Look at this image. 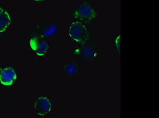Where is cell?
Returning a JSON list of instances; mask_svg holds the SVG:
<instances>
[{
  "mask_svg": "<svg viewBox=\"0 0 159 118\" xmlns=\"http://www.w3.org/2000/svg\"><path fill=\"white\" fill-rule=\"evenodd\" d=\"M68 35L73 41L80 45L86 44L91 39V33L85 24L79 21L70 24Z\"/></svg>",
  "mask_w": 159,
  "mask_h": 118,
  "instance_id": "1",
  "label": "cell"
},
{
  "mask_svg": "<svg viewBox=\"0 0 159 118\" xmlns=\"http://www.w3.org/2000/svg\"><path fill=\"white\" fill-rule=\"evenodd\" d=\"M73 15L76 21L84 24H90L98 15L91 4L87 1L80 4L78 9L73 11Z\"/></svg>",
  "mask_w": 159,
  "mask_h": 118,
  "instance_id": "2",
  "label": "cell"
},
{
  "mask_svg": "<svg viewBox=\"0 0 159 118\" xmlns=\"http://www.w3.org/2000/svg\"><path fill=\"white\" fill-rule=\"evenodd\" d=\"M29 46L39 56H44L49 49V45L45 37L39 35H34L29 40Z\"/></svg>",
  "mask_w": 159,
  "mask_h": 118,
  "instance_id": "3",
  "label": "cell"
},
{
  "mask_svg": "<svg viewBox=\"0 0 159 118\" xmlns=\"http://www.w3.org/2000/svg\"><path fill=\"white\" fill-rule=\"evenodd\" d=\"M34 108L36 112L37 116H46L52 111V104L51 100L47 96H40L35 101Z\"/></svg>",
  "mask_w": 159,
  "mask_h": 118,
  "instance_id": "4",
  "label": "cell"
},
{
  "mask_svg": "<svg viewBox=\"0 0 159 118\" xmlns=\"http://www.w3.org/2000/svg\"><path fill=\"white\" fill-rule=\"evenodd\" d=\"M38 34L44 37H52L55 36L57 31V24L49 23L47 21H41L36 26Z\"/></svg>",
  "mask_w": 159,
  "mask_h": 118,
  "instance_id": "5",
  "label": "cell"
},
{
  "mask_svg": "<svg viewBox=\"0 0 159 118\" xmlns=\"http://www.w3.org/2000/svg\"><path fill=\"white\" fill-rule=\"evenodd\" d=\"M74 54L87 59H93L97 58L98 54L96 49L92 45L87 44L80 45L79 47L74 50Z\"/></svg>",
  "mask_w": 159,
  "mask_h": 118,
  "instance_id": "6",
  "label": "cell"
},
{
  "mask_svg": "<svg viewBox=\"0 0 159 118\" xmlns=\"http://www.w3.org/2000/svg\"><path fill=\"white\" fill-rule=\"evenodd\" d=\"M16 79V73L12 67H6L0 71V82L3 85H11Z\"/></svg>",
  "mask_w": 159,
  "mask_h": 118,
  "instance_id": "7",
  "label": "cell"
},
{
  "mask_svg": "<svg viewBox=\"0 0 159 118\" xmlns=\"http://www.w3.org/2000/svg\"><path fill=\"white\" fill-rule=\"evenodd\" d=\"M11 15L9 12L0 6V33H3L11 24Z\"/></svg>",
  "mask_w": 159,
  "mask_h": 118,
  "instance_id": "8",
  "label": "cell"
},
{
  "mask_svg": "<svg viewBox=\"0 0 159 118\" xmlns=\"http://www.w3.org/2000/svg\"><path fill=\"white\" fill-rule=\"evenodd\" d=\"M65 72L69 75H75L79 72V66L75 62H69L65 66Z\"/></svg>",
  "mask_w": 159,
  "mask_h": 118,
  "instance_id": "9",
  "label": "cell"
},
{
  "mask_svg": "<svg viewBox=\"0 0 159 118\" xmlns=\"http://www.w3.org/2000/svg\"><path fill=\"white\" fill-rule=\"evenodd\" d=\"M33 1H34V2H43V1H45V0H33Z\"/></svg>",
  "mask_w": 159,
  "mask_h": 118,
  "instance_id": "10",
  "label": "cell"
}]
</instances>
